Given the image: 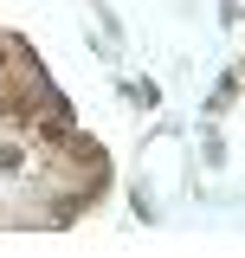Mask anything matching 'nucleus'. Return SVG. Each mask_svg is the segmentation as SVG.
<instances>
[{"label":"nucleus","mask_w":245,"mask_h":258,"mask_svg":"<svg viewBox=\"0 0 245 258\" xmlns=\"http://www.w3.org/2000/svg\"><path fill=\"white\" fill-rule=\"evenodd\" d=\"M122 97H129L136 110H155V103H161V91H155L149 78H122Z\"/></svg>","instance_id":"nucleus-1"},{"label":"nucleus","mask_w":245,"mask_h":258,"mask_svg":"<svg viewBox=\"0 0 245 258\" xmlns=\"http://www.w3.org/2000/svg\"><path fill=\"white\" fill-rule=\"evenodd\" d=\"M200 161H207V168H226V136H219V129L200 136Z\"/></svg>","instance_id":"nucleus-2"}]
</instances>
